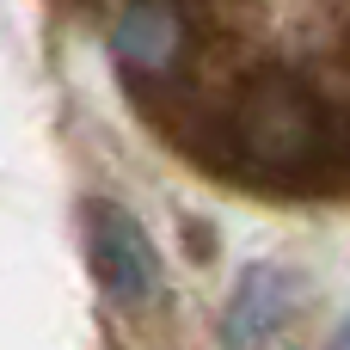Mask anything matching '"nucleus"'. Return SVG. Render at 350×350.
Here are the masks:
<instances>
[{
  "label": "nucleus",
  "instance_id": "2",
  "mask_svg": "<svg viewBox=\"0 0 350 350\" xmlns=\"http://www.w3.org/2000/svg\"><path fill=\"white\" fill-rule=\"evenodd\" d=\"M289 301H295L289 277H283L277 265H252V271L234 283V295H228L221 345H228V350H258L265 338H277L283 320H289Z\"/></svg>",
  "mask_w": 350,
  "mask_h": 350
},
{
  "label": "nucleus",
  "instance_id": "3",
  "mask_svg": "<svg viewBox=\"0 0 350 350\" xmlns=\"http://www.w3.org/2000/svg\"><path fill=\"white\" fill-rule=\"evenodd\" d=\"M111 49L129 74H166L185 49V18L172 0H129L111 25Z\"/></svg>",
  "mask_w": 350,
  "mask_h": 350
},
{
  "label": "nucleus",
  "instance_id": "1",
  "mask_svg": "<svg viewBox=\"0 0 350 350\" xmlns=\"http://www.w3.org/2000/svg\"><path fill=\"white\" fill-rule=\"evenodd\" d=\"M80 215H86V265H92L98 289H105L111 301H123V308L154 301V289H160V258H154V240L142 234V221H135L123 203H111V197H92Z\"/></svg>",
  "mask_w": 350,
  "mask_h": 350
},
{
  "label": "nucleus",
  "instance_id": "4",
  "mask_svg": "<svg viewBox=\"0 0 350 350\" xmlns=\"http://www.w3.org/2000/svg\"><path fill=\"white\" fill-rule=\"evenodd\" d=\"M246 148L258 154V160H301L308 154V135H314V105L295 92V86H265V92H252V105H246Z\"/></svg>",
  "mask_w": 350,
  "mask_h": 350
}]
</instances>
